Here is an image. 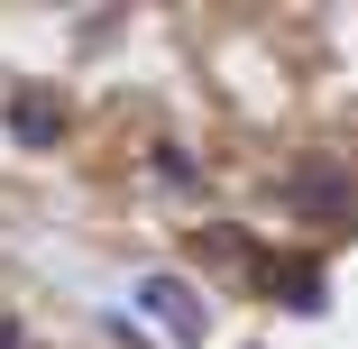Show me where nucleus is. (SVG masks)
Returning a JSON list of instances; mask_svg holds the SVG:
<instances>
[{"label": "nucleus", "mask_w": 358, "mask_h": 349, "mask_svg": "<svg viewBox=\"0 0 358 349\" xmlns=\"http://www.w3.org/2000/svg\"><path fill=\"white\" fill-rule=\"evenodd\" d=\"M129 322H148L166 349H202V331H211V294L193 285V276H175V266H148L129 285Z\"/></svg>", "instance_id": "nucleus-1"}, {"label": "nucleus", "mask_w": 358, "mask_h": 349, "mask_svg": "<svg viewBox=\"0 0 358 349\" xmlns=\"http://www.w3.org/2000/svg\"><path fill=\"white\" fill-rule=\"evenodd\" d=\"M0 129H10V148L46 157L55 138H64V92H46V83H10V101H0Z\"/></svg>", "instance_id": "nucleus-2"}, {"label": "nucleus", "mask_w": 358, "mask_h": 349, "mask_svg": "<svg viewBox=\"0 0 358 349\" xmlns=\"http://www.w3.org/2000/svg\"><path fill=\"white\" fill-rule=\"evenodd\" d=\"M285 212H303V221H349V166H331V157L294 166V175H285Z\"/></svg>", "instance_id": "nucleus-3"}, {"label": "nucleus", "mask_w": 358, "mask_h": 349, "mask_svg": "<svg viewBox=\"0 0 358 349\" xmlns=\"http://www.w3.org/2000/svg\"><path fill=\"white\" fill-rule=\"evenodd\" d=\"M266 304H285V313H331V285H322V266L313 257H294V266H266Z\"/></svg>", "instance_id": "nucleus-4"}, {"label": "nucleus", "mask_w": 358, "mask_h": 349, "mask_svg": "<svg viewBox=\"0 0 358 349\" xmlns=\"http://www.w3.org/2000/svg\"><path fill=\"white\" fill-rule=\"evenodd\" d=\"M148 175H157L166 193H202V157L175 148V138H157V148H148Z\"/></svg>", "instance_id": "nucleus-5"}, {"label": "nucleus", "mask_w": 358, "mask_h": 349, "mask_svg": "<svg viewBox=\"0 0 358 349\" xmlns=\"http://www.w3.org/2000/svg\"><path fill=\"white\" fill-rule=\"evenodd\" d=\"M0 349H28V331H19V313H0Z\"/></svg>", "instance_id": "nucleus-6"}]
</instances>
